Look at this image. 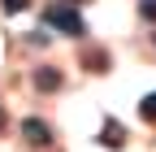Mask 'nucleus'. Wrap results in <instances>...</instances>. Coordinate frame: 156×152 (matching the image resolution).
I'll return each instance as SVG.
<instances>
[{"mask_svg": "<svg viewBox=\"0 0 156 152\" xmlns=\"http://www.w3.org/2000/svg\"><path fill=\"white\" fill-rule=\"evenodd\" d=\"M139 13L147 17V22H156V0H139Z\"/></svg>", "mask_w": 156, "mask_h": 152, "instance_id": "8", "label": "nucleus"}, {"mask_svg": "<svg viewBox=\"0 0 156 152\" xmlns=\"http://www.w3.org/2000/svg\"><path fill=\"white\" fill-rule=\"evenodd\" d=\"M83 65H87L91 74H104V70H108V52H100V48H91V52L83 56Z\"/></svg>", "mask_w": 156, "mask_h": 152, "instance_id": "5", "label": "nucleus"}, {"mask_svg": "<svg viewBox=\"0 0 156 152\" xmlns=\"http://www.w3.org/2000/svg\"><path fill=\"white\" fill-rule=\"evenodd\" d=\"M0 9L5 13H22V9H30V0H0Z\"/></svg>", "mask_w": 156, "mask_h": 152, "instance_id": "7", "label": "nucleus"}, {"mask_svg": "<svg viewBox=\"0 0 156 152\" xmlns=\"http://www.w3.org/2000/svg\"><path fill=\"white\" fill-rule=\"evenodd\" d=\"M22 139H26L30 148H48V143H52V126L39 122V118H26V122H22Z\"/></svg>", "mask_w": 156, "mask_h": 152, "instance_id": "2", "label": "nucleus"}, {"mask_svg": "<svg viewBox=\"0 0 156 152\" xmlns=\"http://www.w3.org/2000/svg\"><path fill=\"white\" fill-rule=\"evenodd\" d=\"M139 118L143 122H156V91H147V96L139 100Z\"/></svg>", "mask_w": 156, "mask_h": 152, "instance_id": "6", "label": "nucleus"}, {"mask_svg": "<svg viewBox=\"0 0 156 152\" xmlns=\"http://www.w3.org/2000/svg\"><path fill=\"white\" fill-rule=\"evenodd\" d=\"M5 122H9V118H5V109H0V130H5Z\"/></svg>", "mask_w": 156, "mask_h": 152, "instance_id": "9", "label": "nucleus"}, {"mask_svg": "<svg viewBox=\"0 0 156 152\" xmlns=\"http://www.w3.org/2000/svg\"><path fill=\"white\" fill-rule=\"evenodd\" d=\"M30 83H35V91H61V70H52V65H44V70H35L30 74Z\"/></svg>", "mask_w": 156, "mask_h": 152, "instance_id": "3", "label": "nucleus"}, {"mask_svg": "<svg viewBox=\"0 0 156 152\" xmlns=\"http://www.w3.org/2000/svg\"><path fill=\"white\" fill-rule=\"evenodd\" d=\"M152 39H156V35H152Z\"/></svg>", "mask_w": 156, "mask_h": 152, "instance_id": "11", "label": "nucleus"}, {"mask_svg": "<svg viewBox=\"0 0 156 152\" xmlns=\"http://www.w3.org/2000/svg\"><path fill=\"white\" fill-rule=\"evenodd\" d=\"M100 143L113 148V152H117V148H126V130H122V122H117V118H108V122L100 126Z\"/></svg>", "mask_w": 156, "mask_h": 152, "instance_id": "4", "label": "nucleus"}, {"mask_svg": "<svg viewBox=\"0 0 156 152\" xmlns=\"http://www.w3.org/2000/svg\"><path fill=\"white\" fill-rule=\"evenodd\" d=\"M44 22L48 26H56V31H65V35H87V22H83V13H78L74 5H48L44 9Z\"/></svg>", "mask_w": 156, "mask_h": 152, "instance_id": "1", "label": "nucleus"}, {"mask_svg": "<svg viewBox=\"0 0 156 152\" xmlns=\"http://www.w3.org/2000/svg\"><path fill=\"white\" fill-rule=\"evenodd\" d=\"M65 5H78V0H65Z\"/></svg>", "mask_w": 156, "mask_h": 152, "instance_id": "10", "label": "nucleus"}]
</instances>
